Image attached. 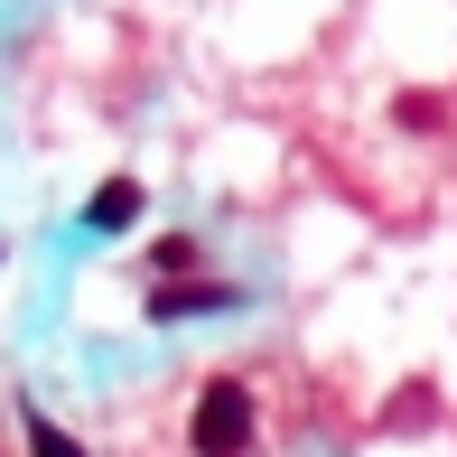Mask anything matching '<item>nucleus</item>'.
<instances>
[{
    "mask_svg": "<svg viewBox=\"0 0 457 457\" xmlns=\"http://www.w3.org/2000/svg\"><path fill=\"white\" fill-rule=\"evenodd\" d=\"M187 448H196V457H243V448H253V392H243V383H205L196 392V420H187Z\"/></svg>",
    "mask_w": 457,
    "mask_h": 457,
    "instance_id": "f257e3e1",
    "label": "nucleus"
},
{
    "mask_svg": "<svg viewBox=\"0 0 457 457\" xmlns=\"http://www.w3.org/2000/svg\"><path fill=\"white\" fill-rule=\"evenodd\" d=\"M224 299H234L224 280H187V289H159V299H150V318H196V308H224Z\"/></svg>",
    "mask_w": 457,
    "mask_h": 457,
    "instance_id": "f03ea898",
    "label": "nucleus"
},
{
    "mask_svg": "<svg viewBox=\"0 0 457 457\" xmlns=\"http://www.w3.org/2000/svg\"><path fill=\"white\" fill-rule=\"evenodd\" d=\"M131 215H140V187H131V178H112V187H103V196L85 205V224H94V234H121Z\"/></svg>",
    "mask_w": 457,
    "mask_h": 457,
    "instance_id": "7ed1b4c3",
    "label": "nucleus"
},
{
    "mask_svg": "<svg viewBox=\"0 0 457 457\" xmlns=\"http://www.w3.org/2000/svg\"><path fill=\"white\" fill-rule=\"evenodd\" d=\"M19 429H29V457H85V448L66 439V429L47 420V411H29V420H19Z\"/></svg>",
    "mask_w": 457,
    "mask_h": 457,
    "instance_id": "20e7f679",
    "label": "nucleus"
},
{
    "mask_svg": "<svg viewBox=\"0 0 457 457\" xmlns=\"http://www.w3.org/2000/svg\"><path fill=\"white\" fill-rule=\"evenodd\" d=\"M150 262H159V271H187V262H196V243L169 234V243H150Z\"/></svg>",
    "mask_w": 457,
    "mask_h": 457,
    "instance_id": "39448f33",
    "label": "nucleus"
}]
</instances>
